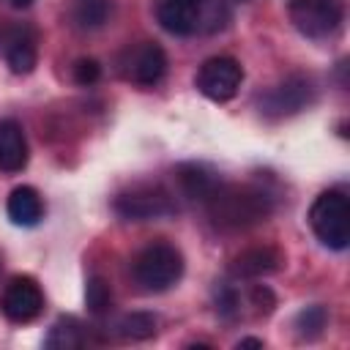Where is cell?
Instances as JSON below:
<instances>
[{
	"label": "cell",
	"mask_w": 350,
	"mask_h": 350,
	"mask_svg": "<svg viewBox=\"0 0 350 350\" xmlns=\"http://www.w3.org/2000/svg\"><path fill=\"white\" fill-rule=\"evenodd\" d=\"M312 98H314L312 79L293 74L260 96V112L265 118H287V115H295L304 107H309Z\"/></svg>",
	"instance_id": "52a82bcc"
},
{
	"label": "cell",
	"mask_w": 350,
	"mask_h": 350,
	"mask_svg": "<svg viewBox=\"0 0 350 350\" xmlns=\"http://www.w3.org/2000/svg\"><path fill=\"white\" fill-rule=\"evenodd\" d=\"M85 301L93 314H104L112 309V287L104 276H90L85 284Z\"/></svg>",
	"instance_id": "d6986e66"
},
{
	"label": "cell",
	"mask_w": 350,
	"mask_h": 350,
	"mask_svg": "<svg viewBox=\"0 0 350 350\" xmlns=\"http://www.w3.org/2000/svg\"><path fill=\"white\" fill-rule=\"evenodd\" d=\"M325 325H328V312H325V306H320V304L301 309L298 317H295V328H298V334H301L304 339L320 336Z\"/></svg>",
	"instance_id": "ffe728a7"
},
{
	"label": "cell",
	"mask_w": 350,
	"mask_h": 350,
	"mask_svg": "<svg viewBox=\"0 0 350 350\" xmlns=\"http://www.w3.org/2000/svg\"><path fill=\"white\" fill-rule=\"evenodd\" d=\"M5 3H8V5H14V8H27L33 0H5Z\"/></svg>",
	"instance_id": "603a6c76"
},
{
	"label": "cell",
	"mask_w": 350,
	"mask_h": 350,
	"mask_svg": "<svg viewBox=\"0 0 350 350\" xmlns=\"http://www.w3.org/2000/svg\"><path fill=\"white\" fill-rule=\"evenodd\" d=\"M243 82V68L235 57H208L197 71V88L211 101H230Z\"/></svg>",
	"instance_id": "ba28073f"
},
{
	"label": "cell",
	"mask_w": 350,
	"mask_h": 350,
	"mask_svg": "<svg viewBox=\"0 0 350 350\" xmlns=\"http://www.w3.org/2000/svg\"><path fill=\"white\" fill-rule=\"evenodd\" d=\"M208 219L219 230H246L265 221L273 213V194L257 183H224L205 197Z\"/></svg>",
	"instance_id": "6da1fadb"
},
{
	"label": "cell",
	"mask_w": 350,
	"mask_h": 350,
	"mask_svg": "<svg viewBox=\"0 0 350 350\" xmlns=\"http://www.w3.org/2000/svg\"><path fill=\"white\" fill-rule=\"evenodd\" d=\"M112 208L129 221H150L175 213V200L161 183H134L112 200Z\"/></svg>",
	"instance_id": "277c9868"
},
{
	"label": "cell",
	"mask_w": 350,
	"mask_h": 350,
	"mask_svg": "<svg viewBox=\"0 0 350 350\" xmlns=\"http://www.w3.org/2000/svg\"><path fill=\"white\" fill-rule=\"evenodd\" d=\"M282 265V252L273 246H252L246 252H241L232 260V273L241 279H254V276H265L271 271H276Z\"/></svg>",
	"instance_id": "5bb4252c"
},
{
	"label": "cell",
	"mask_w": 350,
	"mask_h": 350,
	"mask_svg": "<svg viewBox=\"0 0 350 350\" xmlns=\"http://www.w3.org/2000/svg\"><path fill=\"white\" fill-rule=\"evenodd\" d=\"M164 71H167V55L153 41L131 44L118 55V74L134 85L150 88L164 77Z\"/></svg>",
	"instance_id": "8992f818"
},
{
	"label": "cell",
	"mask_w": 350,
	"mask_h": 350,
	"mask_svg": "<svg viewBox=\"0 0 350 350\" xmlns=\"http://www.w3.org/2000/svg\"><path fill=\"white\" fill-rule=\"evenodd\" d=\"M131 273L142 290L161 293L183 276V254L167 241H153L134 254Z\"/></svg>",
	"instance_id": "7a4b0ae2"
},
{
	"label": "cell",
	"mask_w": 350,
	"mask_h": 350,
	"mask_svg": "<svg viewBox=\"0 0 350 350\" xmlns=\"http://www.w3.org/2000/svg\"><path fill=\"white\" fill-rule=\"evenodd\" d=\"M219 180L221 178L205 164H180L178 167V183H180V191L189 200L205 202V197L219 186Z\"/></svg>",
	"instance_id": "9a60e30c"
},
{
	"label": "cell",
	"mask_w": 350,
	"mask_h": 350,
	"mask_svg": "<svg viewBox=\"0 0 350 350\" xmlns=\"http://www.w3.org/2000/svg\"><path fill=\"white\" fill-rule=\"evenodd\" d=\"M0 52L14 74H30L38 63L36 33L27 25H3L0 27Z\"/></svg>",
	"instance_id": "30bf717a"
},
{
	"label": "cell",
	"mask_w": 350,
	"mask_h": 350,
	"mask_svg": "<svg viewBox=\"0 0 350 350\" xmlns=\"http://www.w3.org/2000/svg\"><path fill=\"white\" fill-rule=\"evenodd\" d=\"M85 345V334L77 317H57L49 325V334L44 336V347L46 350H79Z\"/></svg>",
	"instance_id": "2e32d148"
},
{
	"label": "cell",
	"mask_w": 350,
	"mask_h": 350,
	"mask_svg": "<svg viewBox=\"0 0 350 350\" xmlns=\"http://www.w3.org/2000/svg\"><path fill=\"white\" fill-rule=\"evenodd\" d=\"M118 334L126 336V339H148V336L156 334V314H150V312H131V314L120 317Z\"/></svg>",
	"instance_id": "ac0fdd59"
},
{
	"label": "cell",
	"mask_w": 350,
	"mask_h": 350,
	"mask_svg": "<svg viewBox=\"0 0 350 350\" xmlns=\"http://www.w3.org/2000/svg\"><path fill=\"white\" fill-rule=\"evenodd\" d=\"M202 5L205 0H159L156 19L172 36H191L202 25Z\"/></svg>",
	"instance_id": "8fae6325"
},
{
	"label": "cell",
	"mask_w": 350,
	"mask_h": 350,
	"mask_svg": "<svg viewBox=\"0 0 350 350\" xmlns=\"http://www.w3.org/2000/svg\"><path fill=\"white\" fill-rule=\"evenodd\" d=\"M238 347H262V339H254V336H246L238 342Z\"/></svg>",
	"instance_id": "7402d4cb"
},
{
	"label": "cell",
	"mask_w": 350,
	"mask_h": 350,
	"mask_svg": "<svg viewBox=\"0 0 350 350\" xmlns=\"http://www.w3.org/2000/svg\"><path fill=\"white\" fill-rule=\"evenodd\" d=\"M112 14V0H71V22L79 30L101 27Z\"/></svg>",
	"instance_id": "e0dca14e"
},
{
	"label": "cell",
	"mask_w": 350,
	"mask_h": 350,
	"mask_svg": "<svg viewBox=\"0 0 350 350\" xmlns=\"http://www.w3.org/2000/svg\"><path fill=\"white\" fill-rule=\"evenodd\" d=\"M27 139H25V129L19 120L5 118L0 120V170L3 172H22L27 164Z\"/></svg>",
	"instance_id": "7c38bea8"
},
{
	"label": "cell",
	"mask_w": 350,
	"mask_h": 350,
	"mask_svg": "<svg viewBox=\"0 0 350 350\" xmlns=\"http://www.w3.org/2000/svg\"><path fill=\"white\" fill-rule=\"evenodd\" d=\"M8 219L19 227H36L44 219V200L33 186H16L5 202Z\"/></svg>",
	"instance_id": "4fadbf2b"
},
{
	"label": "cell",
	"mask_w": 350,
	"mask_h": 350,
	"mask_svg": "<svg viewBox=\"0 0 350 350\" xmlns=\"http://www.w3.org/2000/svg\"><path fill=\"white\" fill-rule=\"evenodd\" d=\"M309 227L317 241L328 249H347L350 243V202L342 191H323L309 208Z\"/></svg>",
	"instance_id": "3957f363"
},
{
	"label": "cell",
	"mask_w": 350,
	"mask_h": 350,
	"mask_svg": "<svg viewBox=\"0 0 350 350\" xmlns=\"http://www.w3.org/2000/svg\"><path fill=\"white\" fill-rule=\"evenodd\" d=\"M98 77H101L98 60L82 57V60L74 63V82H77V85H93V82H98Z\"/></svg>",
	"instance_id": "44dd1931"
},
{
	"label": "cell",
	"mask_w": 350,
	"mask_h": 350,
	"mask_svg": "<svg viewBox=\"0 0 350 350\" xmlns=\"http://www.w3.org/2000/svg\"><path fill=\"white\" fill-rule=\"evenodd\" d=\"M44 309V293L33 276H14L3 295H0V312L11 323H30Z\"/></svg>",
	"instance_id": "9c48e42d"
},
{
	"label": "cell",
	"mask_w": 350,
	"mask_h": 350,
	"mask_svg": "<svg viewBox=\"0 0 350 350\" xmlns=\"http://www.w3.org/2000/svg\"><path fill=\"white\" fill-rule=\"evenodd\" d=\"M293 27L306 38H328L339 30L345 5L342 0H287Z\"/></svg>",
	"instance_id": "5b68a950"
}]
</instances>
